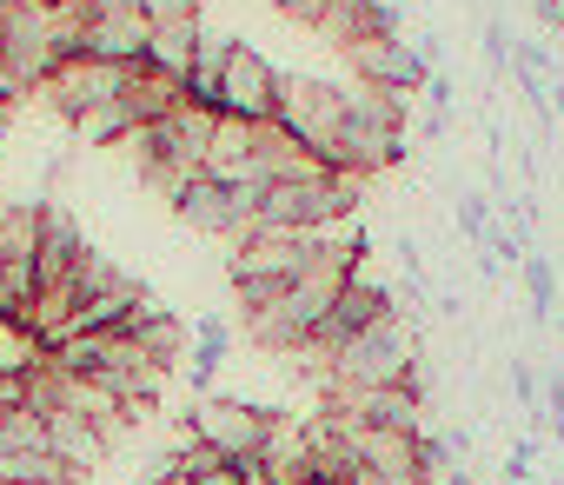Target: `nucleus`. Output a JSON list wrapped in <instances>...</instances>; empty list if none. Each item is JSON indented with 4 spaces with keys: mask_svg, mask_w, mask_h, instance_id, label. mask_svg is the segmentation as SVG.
<instances>
[{
    "mask_svg": "<svg viewBox=\"0 0 564 485\" xmlns=\"http://www.w3.org/2000/svg\"><path fill=\"white\" fill-rule=\"evenodd\" d=\"M313 254H319V233H286V226H259V233H246L239 247L226 254V280H232V300L246 306V320L265 313L279 293H286V287L306 273Z\"/></svg>",
    "mask_w": 564,
    "mask_h": 485,
    "instance_id": "obj_1",
    "label": "nucleus"
},
{
    "mask_svg": "<svg viewBox=\"0 0 564 485\" xmlns=\"http://www.w3.org/2000/svg\"><path fill=\"white\" fill-rule=\"evenodd\" d=\"M425 366V340L405 313L372 320L366 333H352L333 353V379L326 386H412V373Z\"/></svg>",
    "mask_w": 564,
    "mask_h": 485,
    "instance_id": "obj_2",
    "label": "nucleus"
},
{
    "mask_svg": "<svg viewBox=\"0 0 564 485\" xmlns=\"http://www.w3.org/2000/svg\"><path fill=\"white\" fill-rule=\"evenodd\" d=\"M0 54L14 61V74H21L28 94H41V80L67 61L47 0H0Z\"/></svg>",
    "mask_w": 564,
    "mask_h": 485,
    "instance_id": "obj_3",
    "label": "nucleus"
},
{
    "mask_svg": "<svg viewBox=\"0 0 564 485\" xmlns=\"http://www.w3.org/2000/svg\"><path fill=\"white\" fill-rule=\"evenodd\" d=\"M339 120H346V87H333L319 74H279V127H286L300 147L333 160Z\"/></svg>",
    "mask_w": 564,
    "mask_h": 485,
    "instance_id": "obj_4",
    "label": "nucleus"
},
{
    "mask_svg": "<svg viewBox=\"0 0 564 485\" xmlns=\"http://www.w3.org/2000/svg\"><path fill=\"white\" fill-rule=\"evenodd\" d=\"M186 432H199L206 445H219L226 459H259L279 432V412L252 406V399H226V392H199L186 412Z\"/></svg>",
    "mask_w": 564,
    "mask_h": 485,
    "instance_id": "obj_5",
    "label": "nucleus"
},
{
    "mask_svg": "<svg viewBox=\"0 0 564 485\" xmlns=\"http://www.w3.org/2000/svg\"><path fill=\"white\" fill-rule=\"evenodd\" d=\"M127 74L133 67H113V61H94V54H67L47 80H41V100L74 127V120H87L94 107H107V100H120L127 94Z\"/></svg>",
    "mask_w": 564,
    "mask_h": 485,
    "instance_id": "obj_6",
    "label": "nucleus"
},
{
    "mask_svg": "<svg viewBox=\"0 0 564 485\" xmlns=\"http://www.w3.org/2000/svg\"><path fill=\"white\" fill-rule=\"evenodd\" d=\"M219 114L252 120V127L279 120V67H272L259 47H246V41H232V54H226V74H219Z\"/></svg>",
    "mask_w": 564,
    "mask_h": 485,
    "instance_id": "obj_7",
    "label": "nucleus"
},
{
    "mask_svg": "<svg viewBox=\"0 0 564 485\" xmlns=\"http://www.w3.org/2000/svg\"><path fill=\"white\" fill-rule=\"evenodd\" d=\"M346 61H352V74H359V87H379V94H399V100L425 94V80H432L425 54H419L405 34H399V41H366V47H352Z\"/></svg>",
    "mask_w": 564,
    "mask_h": 485,
    "instance_id": "obj_8",
    "label": "nucleus"
},
{
    "mask_svg": "<svg viewBox=\"0 0 564 485\" xmlns=\"http://www.w3.org/2000/svg\"><path fill=\"white\" fill-rule=\"evenodd\" d=\"M147 14H107V8H87V28H80V54L94 61H113V67H140L147 61Z\"/></svg>",
    "mask_w": 564,
    "mask_h": 485,
    "instance_id": "obj_9",
    "label": "nucleus"
},
{
    "mask_svg": "<svg viewBox=\"0 0 564 485\" xmlns=\"http://www.w3.org/2000/svg\"><path fill=\"white\" fill-rule=\"evenodd\" d=\"M80 254H87V239H80V219H74L61 200H41V254H34V273H41V287L67 280Z\"/></svg>",
    "mask_w": 564,
    "mask_h": 485,
    "instance_id": "obj_10",
    "label": "nucleus"
},
{
    "mask_svg": "<svg viewBox=\"0 0 564 485\" xmlns=\"http://www.w3.org/2000/svg\"><path fill=\"white\" fill-rule=\"evenodd\" d=\"M47 445L61 452V465H67L80 485H87V472L107 459V439H100L80 412H67V406H61V412H47Z\"/></svg>",
    "mask_w": 564,
    "mask_h": 485,
    "instance_id": "obj_11",
    "label": "nucleus"
},
{
    "mask_svg": "<svg viewBox=\"0 0 564 485\" xmlns=\"http://www.w3.org/2000/svg\"><path fill=\"white\" fill-rule=\"evenodd\" d=\"M199 34H206L199 21H166V28H153V34H147V67L186 80V67H193V54H199Z\"/></svg>",
    "mask_w": 564,
    "mask_h": 485,
    "instance_id": "obj_12",
    "label": "nucleus"
},
{
    "mask_svg": "<svg viewBox=\"0 0 564 485\" xmlns=\"http://www.w3.org/2000/svg\"><path fill=\"white\" fill-rule=\"evenodd\" d=\"M226 54H232V34H199V54H193V67H186V100H193V107H213V114H219Z\"/></svg>",
    "mask_w": 564,
    "mask_h": 485,
    "instance_id": "obj_13",
    "label": "nucleus"
},
{
    "mask_svg": "<svg viewBox=\"0 0 564 485\" xmlns=\"http://www.w3.org/2000/svg\"><path fill=\"white\" fill-rule=\"evenodd\" d=\"M518 280H524V313H531V326H551V320H557V273H551V260H544V254H524Z\"/></svg>",
    "mask_w": 564,
    "mask_h": 485,
    "instance_id": "obj_14",
    "label": "nucleus"
},
{
    "mask_svg": "<svg viewBox=\"0 0 564 485\" xmlns=\"http://www.w3.org/2000/svg\"><path fill=\"white\" fill-rule=\"evenodd\" d=\"M133 127H140V120H133V107H127V100H107V107H94L87 120H74L80 147H120Z\"/></svg>",
    "mask_w": 564,
    "mask_h": 485,
    "instance_id": "obj_15",
    "label": "nucleus"
},
{
    "mask_svg": "<svg viewBox=\"0 0 564 485\" xmlns=\"http://www.w3.org/2000/svg\"><path fill=\"white\" fill-rule=\"evenodd\" d=\"M219 359H226V320H199V340H193V353H186V379H193L199 392H213Z\"/></svg>",
    "mask_w": 564,
    "mask_h": 485,
    "instance_id": "obj_16",
    "label": "nucleus"
},
{
    "mask_svg": "<svg viewBox=\"0 0 564 485\" xmlns=\"http://www.w3.org/2000/svg\"><path fill=\"white\" fill-rule=\"evenodd\" d=\"M28 445H47V419L14 406V412H0V452H28Z\"/></svg>",
    "mask_w": 564,
    "mask_h": 485,
    "instance_id": "obj_17",
    "label": "nucleus"
},
{
    "mask_svg": "<svg viewBox=\"0 0 564 485\" xmlns=\"http://www.w3.org/2000/svg\"><path fill=\"white\" fill-rule=\"evenodd\" d=\"M452 213H458V233L471 239V247H478V239L491 233V219H498V206L478 193V186H458V200H452Z\"/></svg>",
    "mask_w": 564,
    "mask_h": 485,
    "instance_id": "obj_18",
    "label": "nucleus"
},
{
    "mask_svg": "<svg viewBox=\"0 0 564 485\" xmlns=\"http://www.w3.org/2000/svg\"><path fill=\"white\" fill-rule=\"evenodd\" d=\"M166 21H199V0H147V28H166Z\"/></svg>",
    "mask_w": 564,
    "mask_h": 485,
    "instance_id": "obj_19",
    "label": "nucleus"
},
{
    "mask_svg": "<svg viewBox=\"0 0 564 485\" xmlns=\"http://www.w3.org/2000/svg\"><path fill=\"white\" fill-rule=\"evenodd\" d=\"M272 8L286 14V21H300V28H319V21H326V8H333V0H272Z\"/></svg>",
    "mask_w": 564,
    "mask_h": 485,
    "instance_id": "obj_20",
    "label": "nucleus"
},
{
    "mask_svg": "<svg viewBox=\"0 0 564 485\" xmlns=\"http://www.w3.org/2000/svg\"><path fill=\"white\" fill-rule=\"evenodd\" d=\"M531 14H538L544 34H564V0H531Z\"/></svg>",
    "mask_w": 564,
    "mask_h": 485,
    "instance_id": "obj_21",
    "label": "nucleus"
},
{
    "mask_svg": "<svg viewBox=\"0 0 564 485\" xmlns=\"http://www.w3.org/2000/svg\"><path fill=\"white\" fill-rule=\"evenodd\" d=\"M28 87H21V74H14V61L8 54H0V100H21Z\"/></svg>",
    "mask_w": 564,
    "mask_h": 485,
    "instance_id": "obj_22",
    "label": "nucleus"
},
{
    "mask_svg": "<svg viewBox=\"0 0 564 485\" xmlns=\"http://www.w3.org/2000/svg\"><path fill=\"white\" fill-rule=\"evenodd\" d=\"M186 485H246V478H239V465H213V472H199V478H186Z\"/></svg>",
    "mask_w": 564,
    "mask_h": 485,
    "instance_id": "obj_23",
    "label": "nucleus"
},
{
    "mask_svg": "<svg viewBox=\"0 0 564 485\" xmlns=\"http://www.w3.org/2000/svg\"><path fill=\"white\" fill-rule=\"evenodd\" d=\"M147 485H186V472H173V459H166V465H160V472H153Z\"/></svg>",
    "mask_w": 564,
    "mask_h": 485,
    "instance_id": "obj_24",
    "label": "nucleus"
},
{
    "mask_svg": "<svg viewBox=\"0 0 564 485\" xmlns=\"http://www.w3.org/2000/svg\"><path fill=\"white\" fill-rule=\"evenodd\" d=\"M551 333H557V340H564V313H557V320H551Z\"/></svg>",
    "mask_w": 564,
    "mask_h": 485,
    "instance_id": "obj_25",
    "label": "nucleus"
},
{
    "mask_svg": "<svg viewBox=\"0 0 564 485\" xmlns=\"http://www.w3.org/2000/svg\"><path fill=\"white\" fill-rule=\"evenodd\" d=\"M8 107H14V100H0V127H8Z\"/></svg>",
    "mask_w": 564,
    "mask_h": 485,
    "instance_id": "obj_26",
    "label": "nucleus"
},
{
    "mask_svg": "<svg viewBox=\"0 0 564 485\" xmlns=\"http://www.w3.org/2000/svg\"><path fill=\"white\" fill-rule=\"evenodd\" d=\"M445 485H471V478H465V472H458V478H445Z\"/></svg>",
    "mask_w": 564,
    "mask_h": 485,
    "instance_id": "obj_27",
    "label": "nucleus"
},
{
    "mask_svg": "<svg viewBox=\"0 0 564 485\" xmlns=\"http://www.w3.org/2000/svg\"><path fill=\"white\" fill-rule=\"evenodd\" d=\"M54 485H80V478H54Z\"/></svg>",
    "mask_w": 564,
    "mask_h": 485,
    "instance_id": "obj_28",
    "label": "nucleus"
},
{
    "mask_svg": "<svg viewBox=\"0 0 564 485\" xmlns=\"http://www.w3.org/2000/svg\"><path fill=\"white\" fill-rule=\"evenodd\" d=\"M306 485H319V478H306Z\"/></svg>",
    "mask_w": 564,
    "mask_h": 485,
    "instance_id": "obj_29",
    "label": "nucleus"
}]
</instances>
